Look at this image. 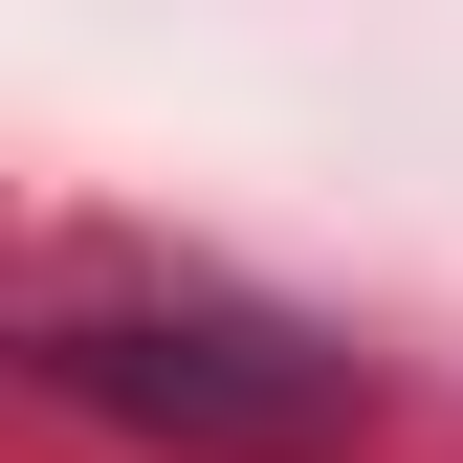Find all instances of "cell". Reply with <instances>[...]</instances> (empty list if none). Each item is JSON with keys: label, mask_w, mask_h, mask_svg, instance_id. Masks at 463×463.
<instances>
[{"label": "cell", "mask_w": 463, "mask_h": 463, "mask_svg": "<svg viewBox=\"0 0 463 463\" xmlns=\"http://www.w3.org/2000/svg\"><path fill=\"white\" fill-rule=\"evenodd\" d=\"M23 375L110 441H177V463H331L375 420V375L331 331L243 309V287H44L23 309Z\"/></svg>", "instance_id": "obj_1"}]
</instances>
